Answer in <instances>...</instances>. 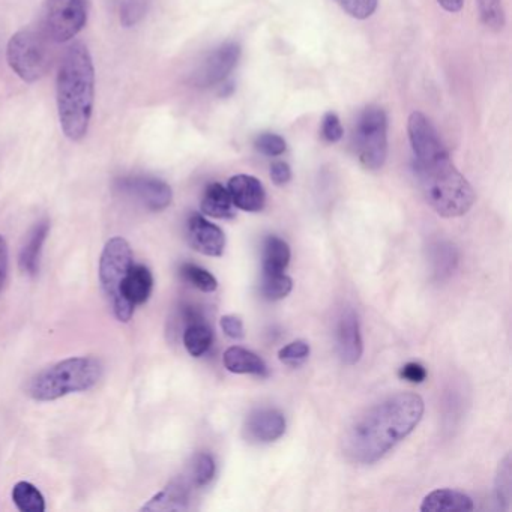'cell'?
<instances>
[{
    "mask_svg": "<svg viewBox=\"0 0 512 512\" xmlns=\"http://www.w3.org/2000/svg\"><path fill=\"white\" fill-rule=\"evenodd\" d=\"M413 170L428 205L445 218L463 217L475 203V191L449 158L427 116L413 112L407 122Z\"/></svg>",
    "mask_w": 512,
    "mask_h": 512,
    "instance_id": "1",
    "label": "cell"
},
{
    "mask_svg": "<svg viewBox=\"0 0 512 512\" xmlns=\"http://www.w3.org/2000/svg\"><path fill=\"white\" fill-rule=\"evenodd\" d=\"M422 415L424 400L418 394L400 392L385 398L347 428L344 455L352 463H376L418 427Z\"/></svg>",
    "mask_w": 512,
    "mask_h": 512,
    "instance_id": "2",
    "label": "cell"
},
{
    "mask_svg": "<svg viewBox=\"0 0 512 512\" xmlns=\"http://www.w3.org/2000/svg\"><path fill=\"white\" fill-rule=\"evenodd\" d=\"M56 92L62 131L79 142L88 134L95 97L94 62L85 44L68 47L59 67Z\"/></svg>",
    "mask_w": 512,
    "mask_h": 512,
    "instance_id": "3",
    "label": "cell"
},
{
    "mask_svg": "<svg viewBox=\"0 0 512 512\" xmlns=\"http://www.w3.org/2000/svg\"><path fill=\"white\" fill-rule=\"evenodd\" d=\"M103 365L97 358L82 356L58 362L38 373L28 386L37 401H53L74 392L88 391L100 382Z\"/></svg>",
    "mask_w": 512,
    "mask_h": 512,
    "instance_id": "4",
    "label": "cell"
},
{
    "mask_svg": "<svg viewBox=\"0 0 512 512\" xmlns=\"http://www.w3.org/2000/svg\"><path fill=\"white\" fill-rule=\"evenodd\" d=\"M133 265V250L127 239L121 236L110 239L101 254L100 283L113 314L122 323L130 322L136 310V307L125 301L122 296V284Z\"/></svg>",
    "mask_w": 512,
    "mask_h": 512,
    "instance_id": "5",
    "label": "cell"
},
{
    "mask_svg": "<svg viewBox=\"0 0 512 512\" xmlns=\"http://www.w3.org/2000/svg\"><path fill=\"white\" fill-rule=\"evenodd\" d=\"M7 58L20 79L28 83L38 82L52 67L50 40L43 31L25 29L17 32L8 43Z\"/></svg>",
    "mask_w": 512,
    "mask_h": 512,
    "instance_id": "6",
    "label": "cell"
},
{
    "mask_svg": "<svg viewBox=\"0 0 512 512\" xmlns=\"http://www.w3.org/2000/svg\"><path fill=\"white\" fill-rule=\"evenodd\" d=\"M353 142L359 163L365 169H382L388 158V118L385 110L376 106L362 110L356 122Z\"/></svg>",
    "mask_w": 512,
    "mask_h": 512,
    "instance_id": "7",
    "label": "cell"
},
{
    "mask_svg": "<svg viewBox=\"0 0 512 512\" xmlns=\"http://www.w3.org/2000/svg\"><path fill=\"white\" fill-rule=\"evenodd\" d=\"M88 0H47L43 11V32L53 43H67L85 28Z\"/></svg>",
    "mask_w": 512,
    "mask_h": 512,
    "instance_id": "8",
    "label": "cell"
},
{
    "mask_svg": "<svg viewBox=\"0 0 512 512\" xmlns=\"http://www.w3.org/2000/svg\"><path fill=\"white\" fill-rule=\"evenodd\" d=\"M116 187L121 193L133 197L152 212H161L169 208L173 200V191L169 184L152 176H128L119 179Z\"/></svg>",
    "mask_w": 512,
    "mask_h": 512,
    "instance_id": "9",
    "label": "cell"
},
{
    "mask_svg": "<svg viewBox=\"0 0 512 512\" xmlns=\"http://www.w3.org/2000/svg\"><path fill=\"white\" fill-rule=\"evenodd\" d=\"M241 58V47L236 43H226L209 53L193 74L197 88H211L223 83L235 70Z\"/></svg>",
    "mask_w": 512,
    "mask_h": 512,
    "instance_id": "10",
    "label": "cell"
},
{
    "mask_svg": "<svg viewBox=\"0 0 512 512\" xmlns=\"http://www.w3.org/2000/svg\"><path fill=\"white\" fill-rule=\"evenodd\" d=\"M337 349L341 361L346 365H355L361 361L364 353L361 325L358 314L352 308L341 311L337 322Z\"/></svg>",
    "mask_w": 512,
    "mask_h": 512,
    "instance_id": "11",
    "label": "cell"
},
{
    "mask_svg": "<svg viewBox=\"0 0 512 512\" xmlns=\"http://www.w3.org/2000/svg\"><path fill=\"white\" fill-rule=\"evenodd\" d=\"M187 238L191 247L205 256H223L226 248V236L223 230L199 214L191 215L188 220Z\"/></svg>",
    "mask_w": 512,
    "mask_h": 512,
    "instance_id": "12",
    "label": "cell"
},
{
    "mask_svg": "<svg viewBox=\"0 0 512 512\" xmlns=\"http://www.w3.org/2000/svg\"><path fill=\"white\" fill-rule=\"evenodd\" d=\"M244 433L250 442H275L286 433V418L277 409L254 410L245 421Z\"/></svg>",
    "mask_w": 512,
    "mask_h": 512,
    "instance_id": "13",
    "label": "cell"
},
{
    "mask_svg": "<svg viewBox=\"0 0 512 512\" xmlns=\"http://www.w3.org/2000/svg\"><path fill=\"white\" fill-rule=\"evenodd\" d=\"M233 206L245 212H260L266 205V191L262 182L251 175L233 176L227 185Z\"/></svg>",
    "mask_w": 512,
    "mask_h": 512,
    "instance_id": "14",
    "label": "cell"
},
{
    "mask_svg": "<svg viewBox=\"0 0 512 512\" xmlns=\"http://www.w3.org/2000/svg\"><path fill=\"white\" fill-rule=\"evenodd\" d=\"M185 320H187V328L184 332L185 349L194 358H200L211 349L212 341H214V331L205 322V319L191 308L185 311Z\"/></svg>",
    "mask_w": 512,
    "mask_h": 512,
    "instance_id": "15",
    "label": "cell"
},
{
    "mask_svg": "<svg viewBox=\"0 0 512 512\" xmlns=\"http://www.w3.org/2000/svg\"><path fill=\"white\" fill-rule=\"evenodd\" d=\"M473 509V500L467 494L449 488L431 491L422 500V512H469Z\"/></svg>",
    "mask_w": 512,
    "mask_h": 512,
    "instance_id": "16",
    "label": "cell"
},
{
    "mask_svg": "<svg viewBox=\"0 0 512 512\" xmlns=\"http://www.w3.org/2000/svg\"><path fill=\"white\" fill-rule=\"evenodd\" d=\"M190 503V488L181 479L170 482L164 490L155 494L142 511H185Z\"/></svg>",
    "mask_w": 512,
    "mask_h": 512,
    "instance_id": "17",
    "label": "cell"
},
{
    "mask_svg": "<svg viewBox=\"0 0 512 512\" xmlns=\"http://www.w3.org/2000/svg\"><path fill=\"white\" fill-rule=\"evenodd\" d=\"M154 289V277L145 265H133L122 284V296L131 305L145 304Z\"/></svg>",
    "mask_w": 512,
    "mask_h": 512,
    "instance_id": "18",
    "label": "cell"
},
{
    "mask_svg": "<svg viewBox=\"0 0 512 512\" xmlns=\"http://www.w3.org/2000/svg\"><path fill=\"white\" fill-rule=\"evenodd\" d=\"M224 367L233 374H254V376H266L268 367L265 361L251 350L244 347L233 346L224 352Z\"/></svg>",
    "mask_w": 512,
    "mask_h": 512,
    "instance_id": "19",
    "label": "cell"
},
{
    "mask_svg": "<svg viewBox=\"0 0 512 512\" xmlns=\"http://www.w3.org/2000/svg\"><path fill=\"white\" fill-rule=\"evenodd\" d=\"M200 209H202L203 214L218 218V220H232V218H235V206H233L232 199H230L229 191L218 182L206 187Z\"/></svg>",
    "mask_w": 512,
    "mask_h": 512,
    "instance_id": "20",
    "label": "cell"
},
{
    "mask_svg": "<svg viewBox=\"0 0 512 512\" xmlns=\"http://www.w3.org/2000/svg\"><path fill=\"white\" fill-rule=\"evenodd\" d=\"M49 221L44 220L38 223L29 235L28 242L20 253V268L25 274L37 275L40 271L41 251H43L44 242L49 235Z\"/></svg>",
    "mask_w": 512,
    "mask_h": 512,
    "instance_id": "21",
    "label": "cell"
},
{
    "mask_svg": "<svg viewBox=\"0 0 512 512\" xmlns=\"http://www.w3.org/2000/svg\"><path fill=\"white\" fill-rule=\"evenodd\" d=\"M289 244L278 236H269L263 245V275L283 274L290 263Z\"/></svg>",
    "mask_w": 512,
    "mask_h": 512,
    "instance_id": "22",
    "label": "cell"
},
{
    "mask_svg": "<svg viewBox=\"0 0 512 512\" xmlns=\"http://www.w3.org/2000/svg\"><path fill=\"white\" fill-rule=\"evenodd\" d=\"M430 260L434 275L443 280V278H448L449 275L454 274L458 266V260H460V254H458L457 247L451 242L440 241L430 248Z\"/></svg>",
    "mask_w": 512,
    "mask_h": 512,
    "instance_id": "23",
    "label": "cell"
},
{
    "mask_svg": "<svg viewBox=\"0 0 512 512\" xmlns=\"http://www.w3.org/2000/svg\"><path fill=\"white\" fill-rule=\"evenodd\" d=\"M13 500L22 512L46 511V500L41 491L31 482L22 481L13 490Z\"/></svg>",
    "mask_w": 512,
    "mask_h": 512,
    "instance_id": "24",
    "label": "cell"
},
{
    "mask_svg": "<svg viewBox=\"0 0 512 512\" xmlns=\"http://www.w3.org/2000/svg\"><path fill=\"white\" fill-rule=\"evenodd\" d=\"M511 475V455L506 454L497 467L496 479H494V497L503 511H509V505H511Z\"/></svg>",
    "mask_w": 512,
    "mask_h": 512,
    "instance_id": "25",
    "label": "cell"
},
{
    "mask_svg": "<svg viewBox=\"0 0 512 512\" xmlns=\"http://www.w3.org/2000/svg\"><path fill=\"white\" fill-rule=\"evenodd\" d=\"M293 289L292 278L286 274L263 275L262 284H260V293L266 301H280L286 298Z\"/></svg>",
    "mask_w": 512,
    "mask_h": 512,
    "instance_id": "26",
    "label": "cell"
},
{
    "mask_svg": "<svg viewBox=\"0 0 512 512\" xmlns=\"http://www.w3.org/2000/svg\"><path fill=\"white\" fill-rule=\"evenodd\" d=\"M181 274L188 283L193 284L200 292L212 293L217 290V278L211 272L206 271L205 268H200V266L193 265V263H185L181 268Z\"/></svg>",
    "mask_w": 512,
    "mask_h": 512,
    "instance_id": "27",
    "label": "cell"
},
{
    "mask_svg": "<svg viewBox=\"0 0 512 512\" xmlns=\"http://www.w3.org/2000/svg\"><path fill=\"white\" fill-rule=\"evenodd\" d=\"M481 22L488 29L500 31L505 26V10L502 0H476Z\"/></svg>",
    "mask_w": 512,
    "mask_h": 512,
    "instance_id": "28",
    "label": "cell"
},
{
    "mask_svg": "<svg viewBox=\"0 0 512 512\" xmlns=\"http://www.w3.org/2000/svg\"><path fill=\"white\" fill-rule=\"evenodd\" d=\"M193 482L197 487H205L215 476V460L208 452H202L194 458Z\"/></svg>",
    "mask_w": 512,
    "mask_h": 512,
    "instance_id": "29",
    "label": "cell"
},
{
    "mask_svg": "<svg viewBox=\"0 0 512 512\" xmlns=\"http://www.w3.org/2000/svg\"><path fill=\"white\" fill-rule=\"evenodd\" d=\"M149 0H122L121 23L125 28H133L142 22L148 11Z\"/></svg>",
    "mask_w": 512,
    "mask_h": 512,
    "instance_id": "30",
    "label": "cell"
},
{
    "mask_svg": "<svg viewBox=\"0 0 512 512\" xmlns=\"http://www.w3.org/2000/svg\"><path fill=\"white\" fill-rule=\"evenodd\" d=\"M308 356H310V344L304 340L293 341L278 353L280 361L289 367H299L307 361Z\"/></svg>",
    "mask_w": 512,
    "mask_h": 512,
    "instance_id": "31",
    "label": "cell"
},
{
    "mask_svg": "<svg viewBox=\"0 0 512 512\" xmlns=\"http://www.w3.org/2000/svg\"><path fill=\"white\" fill-rule=\"evenodd\" d=\"M254 146L260 154L266 155V157H280L287 149L286 140L278 134L272 133L260 134Z\"/></svg>",
    "mask_w": 512,
    "mask_h": 512,
    "instance_id": "32",
    "label": "cell"
},
{
    "mask_svg": "<svg viewBox=\"0 0 512 512\" xmlns=\"http://www.w3.org/2000/svg\"><path fill=\"white\" fill-rule=\"evenodd\" d=\"M344 13L356 20H365L373 16L379 0H337Z\"/></svg>",
    "mask_w": 512,
    "mask_h": 512,
    "instance_id": "33",
    "label": "cell"
},
{
    "mask_svg": "<svg viewBox=\"0 0 512 512\" xmlns=\"http://www.w3.org/2000/svg\"><path fill=\"white\" fill-rule=\"evenodd\" d=\"M343 127H341L340 118L335 113L329 112L323 116L322 136L328 143H337L343 139Z\"/></svg>",
    "mask_w": 512,
    "mask_h": 512,
    "instance_id": "34",
    "label": "cell"
},
{
    "mask_svg": "<svg viewBox=\"0 0 512 512\" xmlns=\"http://www.w3.org/2000/svg\"><path fill=\"white\" fill-rule=\"evenodd\" d=\"M221 329L227 337L233 338V340H242L244 338V323L239 317L236 316H224L221 317Z\"/></svg>",
    "mask_w": 512,
    "mask_h": 512,
    "instance_id": "35",
    "label": "cell"
},
{
    "mask_svg": "<svg viewBox=\"0 0 512 512\" xmlns=\"http://www.w3.org/2000/svg\"><path fill=\"white\" fill-rule=\"evenodd\" d=\"M401 379L410 383H422L427 379V370L418 362H409L400 370Z\"/></svg>",
    "mask_w": 512,
    "mask_h": 512,
    "instance_id": "36",
    "label": "cell"
},
{
    "mask_svg": "<svg viewBox=\"0 0 512 512\" xmlns=\"http://www.w3.org/2000/svg\"><path fill=\"white\" fill-rule=\"evenodd\" d=\"M271 179L277 187L289 184L292 179V170H290L289 164L284 161H275L271 166Z\"/></svg>",
    "mask_w": 512,
    "mask_h": 512,
    "instance_id": "37",
    "label": "cell"
},
{
    "mask_svg": "<svg viewBox=\"0 0 512 512\" xmlns=\"http://www.w3.org/2000/svg\"><path fill=\"white\" fill-rule=\"evenodd\" d=\"M8 277V245L4 236L0 235V292L4 289Z\"/></svg>",
    "mask_w": 512,
    "mask_h": 512,
    "instance_id": "38",
    "label": "cell"
},
{
    "mask_svg": "<svg viewBox=\"0 0 512 512\" xmlns=\"http://www.w3.org/2000/svg\"><path fill=\"white\" fill-rule=\"evenodd\" d=\"M437 4L446 11V13H458L463 8L464 0H437Z\"/></svg>",
    "mask_w": 512,
    "mask_h": 512,
    "instance_id": "39",
    "label": "cell"
},
{
    "mask_svg": "<svg viewBox=\"0 0 512 512\" xmlns=\"http://www.w3.org/2000/svg\"><path fill=\"white\" fill-rule=\"evenodd\" d=\"M107 2H110V4H115L116 0H107Z\"/></svg>",
    "mask_w": 512,
    "mask_h": 512,
    "instance_id": "40",
    "label": "cell"
}]
</instances>
